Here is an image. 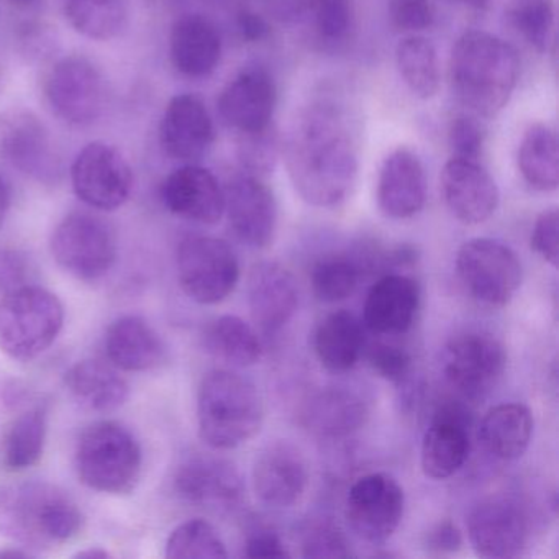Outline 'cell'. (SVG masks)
<instances>
[{
  "instance_id": "cell-48",
  "label": "cell",
  "mask_w": 559,
  "mask_h": 559,
  "mask_svg": "<svg viewBox=\"0 0 559 559\" xmlns=\"http://www.w3.org/2000/svg\"><path fill=\"white\" fill-rule=\"evenodd\" d=\"M34 274V266L27 254L19 250H0V294L12 293L28 286Z\"/></svg>"
},
{
  "instance_id": "cell-23",
  "label": "cell",
  "mask_w": 559,
  "mask_h": 559,
  "mask_svg": "<svg viewBox=\"0 0 559 559\" xmlns=\"http://www.w3.org/2000/svg\"><path fill=\"white\" fill-rule=\"evenodd\" d=\"M248 307L266 335H276L296 316L299 289L293 273L276 261L254 264L248 276Z\"/></svg>"
},
{
  "instance_id": "cell-50",
  "label": "cell",
  "mask_w": 559,
  "mask_h": 559,
  "mask_svg": "<svg viewBox=\"0 0 559 559\" xmlns=\"http://www.w3.org/2000/svg\"><path fill=\"white\" fill-rule=\"evenodd\" d=\"M245 556L247 558H287V551L283 539L273 532H258L250 535L245 543Z\"/></svg>"
},
{
  "instance_id": "cell-10",
  "label": "cell",
  "mask_w": 559,
  "mask_h": 559,
  "mask_svg": "<svg viewBox=\"0 0 559 559\" xmlns=\"http://www.w3.org/2000/svg\"><path fill=\"white\" fill-rule=\"evenodd\" d=\"M444 379L467 401L486 397L502 379L507 353L496 336L467 332L448 343L443 352Z\"/></svg>"
},
{
  "instance_id": "cell-41",
  "label": "cell",
  "mask_w": 559,
  "mask_h": 559,
  "mask_svg": "<svg viewBox=\"0 0 559 559\" xmlns=\"http://www.w3.org/2000/svg\"><path fill=\"white\" fill-rule=\"evenodd\" d=\"M313 25L322 40L338 44L353 27L352 0H312Z\"/></svg>"
},
{
  "instance_id": "cell-54",
  "label": "cell",
  "mask_w": 559,
  "mask_h": 559,
  "mask_svg": "<svg viewBox=\"0 0 559 559\" xmlns=\"http://www.w3.org/2000/svg\"><path fill=\"white\" fill-rule=\"evenodd\" d=\"M110 552L106 551V549L103 548H90L84 549V551H80L76 555V558H109Z\"/></svg>"
},
{
  "instance_id": "cell-35",
  "label": "cell",
  "mask_w": 559,
  "mask_h": 559,
  "mask_svg": "<svg viewBox=\"0 0 559 559\" xmlns=\"http://www.w3.org/2000/svg\"><path fill=\"white\" fill-rule=\"evenodd\" d=\"M395 64L405 86L418 99H433L440 91L441 74L437 48L421 35L399 41Z\"/></svg>"
},
{
  "instance_id": "cell-28",
  "label": "cell",
  "mask_w": 559,
  "mask_h": 559,
  "mask_svg": "<svg viewBox=\"0 0 559 559\" xmlns=\"http://www.w3.org/2000/svg\"><path fill=\"white\" fill-rule=\"evenodd\" d=\"M104 348L110 365L129 372L158 368L168 356L162 335L145 319L136 316L116 320L107 330Z\"/></svg>"
},
{
  "instance_id": "cell-24",
  "label": "cell",
  "mask_w": 559,
  "mask_h": 559,
  "mask_svg": "<svg viewBox=\"0 0 559 559\" xmlns=\"http://www.w3.org/2000/svg\"><path fill=\"white\" fill-rule=\"evenodd\" d=\"M166 155L178 162L195 163L211 152L215 140L214 122L205 104L192 94L173 97L159 127Z\"/></svg>"
},
{
  "instance_id": "cell-44",
  "label": "cell",
  "mask_w": 559,
  "mask_h": 559,
  "mask_svg": "<svg viewBox=\"0 0 559 559\" xmlns=\"http://www.w3.org/2000/svg\"><path fill=\"white\" fill-rule=\"evenodd\" d=\"M368 362L379 378L394 384H402L411 374V355L401 346L376 343L369 348Z\"/></svg>"
},
{
  "instance_id": "cell-6",
  "label": "cell",
  "mask_w": 559,
  "mask_h": 559,
  "mask_svg": "<svg viewBox=\"0 0 559 559\" xmlns=\"http://www.w3.org/2000/svg\"><path fill=\"white\" fill-rule=\"evenodd\" d=\"M63 325V304L44 287L28 284L0 299V349L19 361L47 352Z\"/></svg>"
},
{
  "instance_id": "cell-8",
  "label": "cell",
  "mask_w": 559,
  "mask_h": 559,
  "mask_svg": "<svg viewBox=\"0 0 559 559\" xmlns=\"http://www.w3.org/2000/svg\"><path fill=\"white\" fill-rule=\"evenodd\" d=\"M176 264L182 293L202 306L224 302L240 281L237 254L221 238H186L179 245Z\"/></svg>"
},
{
  "instance_id": "cell-43",
  "label": "cell",
  "mask_w": 559,
  "mask_h": 559,
  "mask_svg": "<svg viewBox=\"0 0 559 559\" xmlns=\"http://www.w3.org/2000/svg\"><path fill=\"white\" fill-rule=\"evenodd\" d=\"M346 536L332 520L313 523L302 538V556L306 558H348Z\"/></svg>"
},
{
  "instance_id": "cell-7",
  "label": "cell",
  "mask_w": 559,
  "mask_h": 559,
  "mask_svg": "<svg viewBox=\"0 0 559 559\" xmlns=\"http://www.w3.org/2000/svg\"><path fill=\"white\" fill-rule=\"evenodd\" d=\"M456 271L467 293L490 307H503L522 286L523 270L509 245L493 238L464 241L456 253Z\"/></svg>"
},
{
  "instance_id": "cell-5",
  "label": "cell",
  "mask_w": 559,
  "mask_h": 559,
  "mask_svg": "<svg viewBox=\"0 0 559 559\" xmlns=\"http://www.w3.org/2000/svg\"><path fill=\"white\" fill-rule=\"evenodd\" d=\"M143 454L132 431L117 421H97L81 435L76 471L81 483L97 492L126 496L142 476Z\"/></svg>"
},
{
  "instance_id": "cell-2",
  "label": "cell",
  "mask_w": 559,
  "mask_h": 559,
  "mask_svg": "<svg viewBox=\"0 0 559 559\" xmlns=\"http://www.w3.org/2000/svg\"><path fill=\"white\" fill-rule=\"evenodd\" d=\"M519 76V53L497 35L469 31L454 44L450 58L451 90L469 112L497 116L509 104Z\"/></svg>"
},
{
  "instance_id": "cell-38",
  "label": "cell",
  "mask_w": 559,
  "mask_h": 559,
  "mask_svg": "<svg viewBox=\"0 0 559 559\" xmlns=\"http://www.w3.org/2000/svg\"><path fill=\"white\" fill-rule=\"evenodd\" d=\"M361 276V263L355 258L343 254L322 258L310 274L313 296L320 302H342L355 294Z\"/></svg>"
},
{
  "instance_id": "cell-3",
  "label": "cell",
  "mask_w": 559,
  "mask_h": 559,
  "mask_svg": "<svg viewBox=\"0 0 559 559\" xmlns=\"http://www.w3.org/2000/svg\"><path fill=\"white\" fill-rule=\"evenodd\" d=\"M264 420V404L257 385L227 369L202 379L198 392L199 435L214 450H234L257 437Z\"/></svg>"
},
{
  "instance_id": "cell-34",
  "label": "cell",
  "mask_w": 559,
  "mask_h": 559,
  "mask_svg": "<svg viewBox=\"0 0 559 559\" xmlns=\"http://www.w3.org/2000/svg\"><path fill=\"white\" fill-rule=\"evenodd\" d=\"M204 348L214 358L241 368L257 365L263 352L257 330L237 316L212 320L204 332Z\"/></svg>"
},
{
  "instance_id": "cell-20",
  "label": "cell",
  "mask_w": 559,
  "mask_h": 559,
  "mask_svg": "<svg viewBox=\"0 0 559 559\" xmlns=\"http://www.w3.org/2000/svg\"><path fill=\"white\" fill-rule=\"evenodd\" d=\"M444 204L456 221L479 225L489 221L499 207L496 179L473 159L451 158L441 171Z\"/></svg>"
},
{
  "instance_id": "cell-17",
  "label": "cell",
  "mask_w": 559,
  "mask_h": 559,
  "mask_svg": "<svg viewBox=\"0 0 559 559\" xmlns=\"http://www.w3.org/2000/svg\"><path fill=\"white\" fill-rule=\"evenodd\" d=\"M225 212L231 230L248 247L267 248L277 227V202L274 192L253 175L231 179L225 189Z\"/></svg>"
},
{
  "instance_id": "cell-18",
  "label": "cell",
  "mask_w": 559,
  "mask_h": 559,
  "mask_svg": "<svg viewBox=\"0 0 559 559\" xmlns=\"http://www.w3.org/2000/svg\"><path fill=\"white\" fill-rule=\"evenodd\" d=\"M276 106V81L260 67L241 71L218 99L222 119L241 135L271 129Z\"/></svg>"
},
{
  "instance_id": "cell-51",
  "label": "cell",
  "mask_w": 559,
  "mask_h": 559,
  "mask_svg": "<svg viewBox=\"0 0 559 559\" xmlns=\"http://www.w3.org/2000/svg\"><path fill=\"white\" fill-rule=\"evenodd\" d=\"M238 32L248 44L266 40L271 34L270 24L257 12L245 11L238 15Z\"/></svg>"
},
{
  "instance_id": "cell-52",
  "label": "cell",
  "mask_w": 559,
  "mask_h": 559,
  "mask_svg": "<svg viewBox=\"0 0 559 559\" xmlns=\"http://www.w3.org/2000/svg\"><path fill=\"white\" fill-rule=\"evenodd\" d=\"M11 202V189H9V185L5 182V179L0 176V227L4 225L5 218H8Z\"/></svg>"
},
{
  "instance_id": "cell-14",
  "label": "cell",
  "mask_w": 559,
  "mask_h": 559,
  "mask_svg": "<svg viewBox=\"0 0 559 559\" xmlns=\"http://www.w3.org/2000/svg\"><path fill=\"white\" fill-rule=\"evenodd\" d=\"M0 156L22 175L40 182H57L61 159L45 123L31 110L0 114Z\"/></svg>"
},
{
  "instance_id": "cell-9",
  "label": "cell",
  "mask_w": 559,
  "mask_h": 559,
  "mask_svg": "<svg viewBox=\"0 0 559 559\" xmlns=\"http://www.w3.org/2000/svg\"><path fill=\"white\" fill-rule=\"evenodd\" d=\"M50 247L57 263L78 280H100L117 261L112 227L87 212L67 215L55 228Z\"/></svg>"
},
{
  "instance_id": "cell-47",
  "label": "cell",
  "mask_w": 559,
  "mask_h": 559,
  "mask_svg": "<svg viewBox=\"0 0 559 559\" xmlns=\"http://www.w3.org/2000/svg\"><path fill=\"white\" fill-rule=\"evenodd\" d=\"M558 211L549 209L538 215L530 238L532 250L551 266H558Z\"/></svg>"
},
{
  "instance_id": "cell-39",
  "label": "cell",
  "mask_w": 559,
  "mask_h": 559,
  "mask_svg": "<svg viewBox=\"0 0 559 559\" xmlns=\"http://www.w3.org/2000/svg\"><path fill=\"white\" fill-rule=\"evenodd\" d=\"M228 552L217 530L194 519L173 530L166 543V558L169 559H225Z\"/></svg>"
},
{
  "instance_id": "cell-36",
  "label": "cell",
  "mask_w": 559,
  "mask_h": 559,
  "mask_svg": "<svg viewBox=\"0 0 559 559\" xmlns=\"http://www.w3.org/2000/svg\"><path fill=\"white\" fill-rule=\"evenodd\" d=\"M47 414L37 407L19 415L2 437L0 461L9 471H25L44 456Z\"/></svg>"
},
{
  "instance_id": "cell-46",
  "label": "cell",
  "mask_w": 559,
  "mask_h": 559,
  "mask_svg": "<svg viewBox=\"0 0 559 559\" xmlns=\"http://www.w3.org/2000/svg\"><path fill=\"white\" fill-rule=\"evenodd\" d=\"M391 21L397 31L420 34L433 25V5L430 0H392Z\"/></svg>"
},
{
  "instance_id": "cell-27",
  "label": "cell",
  "mask_w": 559,
  "mask_h": 559,
  "mask_svg": "<svg viewBox=\"0 0 559 559\" xmlns=\"http://www.w3.org/2000/svg\"><path fill=\"white\" fill-rule=\"evenodd\" d=\"M369 404L361 392L332 385L313 394L302 411L307 430L323 438H345L361 430L369 418Z\"/></svg>"
},
{
  "instance_id": "cell-30",
  "label": "cell",
  "mask_w": 559,
  "mask_h": 559,
  "mask_svg": "<svg viewBox=\"0 0 559 559\" xmlns=\"http://www.w3.org/2000/svg\"><path fill=\"white\" fill-rule=\"evenodd\" d=\"M64 384L81 407L100 414L122 407L130 394L129 384L116 366L97 359H84L71 366L64 374Z\"/></svg>"
},
{
  "instance_id": "cell-31",
  "label": "cell",
  "mask_w": 559,
  "mask_h": 559,
  "mask_svg": "<svg viewBox=\"0 0 559 559\" xmlns=\"http://www.w3.org/2000/svg\"><path fill=\"white\" fill-rule=\"evenodd\" d=\"M365 329L355 313L336 310L317 326L313 349L320 365L333 374L355 368L365 353Z\"/></svg>"
},
{
  "instance_id": "cell-49",
  "label": "cell",
  "mask_w": 559,
  "mask_h": 559,
  "mask_svg": "<svg viewBox=\"0 0 559 559\" xmlns=\"http://www.w3.org/2000/svg\"><path fill=\"white\" fill-rule=\"evenodd\" d=\"M463 533L457 528L456 523L450 520L437 523L425 538V546L428 551L437 552V555H453L463 548Z\"/></svg>"
},
{
  "instance_id": "cell-12",
  "label": "cell",
  "mask_w": 559,
  "mask_h": 559,
  "mask_svg": "<svg viewBox=\"0 0 559 559\" xmlns=\"http://www.w3.org/2000/svg\"><path fill=\"white\" fill-rule=\"evenodd\" d=\"M404 509V489L385 473L359 477L346 496V520L356 536L369 545H384L394 535Z\"/></svg>"
},
{
  "instance_id": "cell-32",
  "label": "cell",
  "mask_w": 559,
  "mask_h": 559,
  "mask_svg": "<svg viewBox=\"0 0 559 559\" xmlns=\"http://www.w3.org/2000/svg\"><path fill=\"white\" fill-rule=\"evenodd\" d=\"M533 415L519 402L496 405L484 415L479 440L484 450L497 460L515 461L528 450L533 437Z\"/></svg>"
},
{
  "instance_id": "cell-25",
  "label": "cell",
  "mask_w": 559,
  "mask_h": 559,
  "mask_svg": "<svg viewBox=\"0 0 559 559\" xmlns=\"http://www.w3.org/2000/svg\"><path fill=\"white\" fill-rule=\"evenodd\" d=\"M376 199L379 211L392 221H407L420 214L427 201V176L414 152L397 148L382 162Z\"/></svg>"
},
{
  "instance_id": "cell-45",
  "label": "cell",
  "mask_w": 559,
  "mask_h": 559,
  "mask_svg": "<svg viewBox=\"0 0 559 559\" xmlns=\"http://www.w3.org/2000/svg\"><path fill=\"white\" fill-rule=\"evenodd\" d=\"M451 158L479 162L484 148V132L479 123L469 116L454 117L448 130Z\"/></svg>"
},
{
  "instance_id": "cell-15",
  "label": "cell",
  "mask_w": 559,
  "mask_h": 559,
  "mask_svg": "<svg viewBox=\"0 0 559 559\" xmlns=\"http://www.w3.org/2000/svg\"><path fill=\"white\" fill-rule=\"evenodd\" d=\"M466 526L471 546L483 558H516L528 546L532 533L528 513L507 497H493L474 507Z\"/></svg>"
},
{
  "instance_id": "cell-33",
  "label": "cell",
  "mask_w": 559,
  "mask_h": 559,
  "mask_svg": "<svg viewBox=\"0 0 559 559\" xmlns=\"http://www.w3.org/2000/svg\"><path fill=\"white\" fill-rule=\"evenodd\" d=\"M519 171L530 188L555 192L559 186L558 136L545 123H533L519 146Z\"/></svg>"
},
{
  "instance_id": "cell-37",
  "label": "cell",
  "mask_w": 559,
  "mask_h": 559,
  "mask_svg": "<svg viewBox=\"0 0 559 559\" xmlns=\"http://www.w3.org/2000/svg\"><path fill=\"white\" fill-rule=\"evenodd\" d=\"M64 15L78 34L97 41L119 37L129 21L126 0H64Z\"/></svg>"
},
{
  "instance_id": "cell-16",
  "label": "cell",
  "mask_w": 559,
  "mask_h": 559,
  "mask_svg": "<svg viewBox=\"0 0 559 559\" xmlns=\"http://www.w3.org/2000/svg\"><path fill=\"white\" fill-rule=\"evenodd\" d=\"M251 480L261 503L289 509L306 493L309 467L299 448L289 441H273L254 457Z\"/></svg>"
},
{
  "instance_id": "cell-13",
  "label": "cell",
  "mask_w": 559,
  "mask_h": 559,
  "mask_svg": "<svg viewBox=\"0 0 559 559\" xmlns=\"http://www.w3.org/2000/svg\"><path fill=\"white\" fill-rule=\"evenodd\" d=\"M71 185L81 202L96 211H117L130 199L133 173L119 150L90 143L71 166Z\"/></svg>"
},
{
  "instance_id": "cell-22",
  "label": "cell",
  "mask_w": 559,
  "mask_h": 559,
  "mask_svg": "<svg viewBox=\"0 0 559 559\" xmlns=\"http://www.w3.org/2000/svg\"><path fill=\"white\" fill-rule=\"evenodd\" d=\"M166 209L182 221L215 225L225 214V191L209 169L189 163L163 182Z\"/></svg>"
},
{
  "instance_id": "cell-55",
  "label": "cell",
  "mask_w": 559,
  "mask_h": 559,
  "mask_svg": "<svg viewBox=\"0 0 559 559\" xmlns=\"http://www.w3.org/2000/svg\"><path fill=\"white\" fill-rule=\"evenodd\" d=\"M460 2L474 11H483L489 5L490 0H460Z\"/></svg>"
},
{
  "instance_id": "cell-1",
  "label": "cell",
  "mask_w": 559,
  "mask_h": 559,
  "mask_svg": "<svg viewBox=\"0 0 559 559\" xmlns=\"http://www.w3.org/2000/svg\"><path fill=\"white\" fill-rule=\"evenodd\" d=\"M297 194L320 209L338 207L355 188L359 146L352 117L333 100L304 107L281 146Z\"/></svg>"
},
{
  "instance_id": "cell-53",
  "label": "cell",
  "mask_w": 559,
  "mask_h": 559,
  "mask_svg": "<svg viewBox=\"0 0 559 559\" xmlns=\"http://www.w3.org/2000/svg\"><path fill=\"white\" fill-rule=\"evenodd\" d=\"M8 2L17 11H32L40 4L41 0H8Z\"/></svg>"
},
{
  "instance_id": "cell-40",
  "label": "cell",
  "mask_w": 559,
  "mask_h": 559,
  "mask_svg": "<svg viewBox=\"0 0 559 559\" xmlns=\"http://www.w3.org/2000/svg\"><path fill=\"white\" fill-rule=\"evenodd\" d=\"M513 25L539 53H548L555 34V8L549 0H530L512 12Z\"/></svg>"
},
{
  "instance_id": "cell-26",
  "label": "cell",
  "mask_w": 559,
  "mask_h": 559,
  "mask_svg": "<svg viewBox=\"0 0 559 559\" xmlns=\"http://www.w3.org/2000/svg\"><path fill=\"white\" fill-rule=\"evenodd\" d=\"M420 286L414 277L402 273L384 274L376 281L366 296V329L376 335H402L407 333L420 309Z\"/></svg>"
},
{
  "instance_id": "cell-4",
  "label": "cell",
  "mask_w": 559,
  "mask_h": 559,
  "mask_svg": "<svg viewBox=\"0 0 559 559\" xmlns=\"http://www.w3.org/2000/svg\"><path fill=\"white\" fill-rule=\"evenodd\" d=\"M83 523L73 497L53 484H24L0 500V532L31 548L64 545L81 532Z\"/></svg>"
},
{
  "instance_id": "cell-29",
  "label": "cell",
  "mask_w": 559,
  "mask_h": 559,
  "mask_svg": "<svg viewBox=\"0 0 559 559\" xmlns=\"http://www.w3.org/2000/svg\"><path fill=\"white\" fill-rule=\"evenodd\" d=\"M169 57L179 73L205 78L217 70L222 58V37L217 27L202 15H185L169 34Z\"/></svg>"
},
{
  "instance_id": "cell-42",
  "label": "cell",
  "mask_w": 559,
  "mask_h": 559,
  "mask_svg": "<svg viewBox=\"0 0 559 559\" xmlns=\"http://www.w3.org/2000/svg\"><path fill=\"white\" fill-rule=\"evenodd\" d=\"M243 140L240 143V163L248 175L260 176L273 171L276 166L277 156H280L281 146L277 136L273 130L267 129L264 132L248 133L241 135Z\"/></svg>"
},
{
  "instance_id": "cell-19",
  "label": "cell",
  "mask_w": 559,
  "mask_h": 559,
  "mask_svg": "<svg viewBox=\"0 0 559 559\" xmlns=\"http://www.w3.org/2000/svg\"><path fill=\"white\" fill-rule=\"evenodd\" d=\"M175 489L186 502L211 510L231 509L245 492L237 467L209 454H195L179 464Z\"/></svg>"
},
{
  "instance_id": "cell-21",
  "label": "cell",
  "mask_w": 559,
  "mask_h": 559,
  "mask_svg": "<svg viewBox=\"0 0 559 559\" xmlns=\"http://www.w3.org/2000/svg\"><path fill=\"white\" fill-rule=\"evenodd\" d=\"M469 412L461 404L440 405L421 443V469L430 479H448L469 456Z\"/></svg>"
},
{
  "instance_id": "cell-11",
  "label": "cell",
  "mask_w": 559,
  "mask_h": 559,
  "mask_svg": "<svg viewBox=\"0 0 559 559\" xmlns=\"http://www.w3.org/2000/svg\"><path fill=\"white\" fill-rule=\"evenodd\" d=\"M45 96L51 110L70 126H91L99 119L106 104V80L99 68L80 55L61 58L53 64Z\"/></svg>"
}]
</instances>
